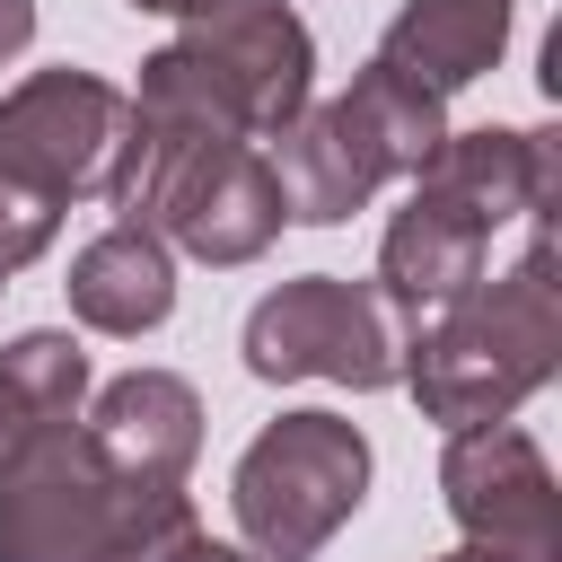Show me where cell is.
<instances>
[{
	"label": "cell",
	"instance_id": "10",
	"mask_svg": "<svg viewBox=\"0 0 562 562\" xmlns=\"http://www.w3.org/2000/svg\"><path fill=\"white\" fill-rule=\"evenodd\" d=\"M263 158H272V184H281V220H299V228H342V220L369 211V193L386 184L360 114H351L342 97L299 105V114L272 132Z\"/></svg>",
	"mask_w": 562,
	"mask_h": 562
},
{
	"label": "cell",
	"instance_id": "18",
	"mask_svg": "<svg viewBox=\"0 0 562 562\" xmlns=\"http://www.w3.org/2000/svg\"><path fill=\"white\" fill-rule=\"evenodd\" d=\"M53 237H61V202H53V193H35V184H18V176L0 167V272L35 263Z\"/></svg>",
	"mask_w": 562,
	"mask_h": 562
},
{
	"label": "cell",
	"instance_id": "5",
	"mask_svg": "<svg viewBox=\"0 0 562 562\" xmlns=\"http://www.w3.org/2000/svg\"><path fill=\"white\" fill-rule=\"evenodd\" d=\"M132 158V97L97 70H26L0 97V167L35 193L70 202H114Z\"/></svg>",
	"mask_w": 562,
	"mask_h": 562
},
{
	"label": "cell",
	"instance_id": "4",
	"mask_svg": "<svg viewBox=\"0 0 562 562\" xmlns=\"http://www.w3.org/2000/svg\"><path fill=\"white\" fill-rule=\"evenodd\" d=\"M404 316L378 299V281H342V272H299L281 290L255 299L246 316V369L263 386L290 378H334L351 395H378L404 378Z\"/></svg>",
	"mask_w": 562,
	"mask_h": 562
},
{
	"label": "cell",
	"instance_id": "6",
	"mask_svg": "<svg viewBox=\"0 0 562 562\" xmlns=\"http://www.w3.org/2000/svg\"><path fill=\"white\" fill-rule=\"evenodd\" d=\"M132 483L88 448L79 422L44 430L18 465H0V562H105Z\"/></svg>",
	"mask_w": 562,
	"mask_h": 562
},
{
	"label": "cell",
	"instance_id": "21",
	"mask_svg": "<svg viewBox=\"0 0 562 562\" xmlns=\"http://www.w3.org/2000/svg\"><path fill=\"white\" fill-rule=\"evenodd\" d=\"M430 562H518V553H492V544H457V553H430Z\"/></svg>",
	"mask_w": 562,
	"mask_h": 562
},
{
	"label": "cell",
	"instance_id": "11",
	"mask_svg": "<svg viewBox=\"0 0 562 562\" xmlns=\"http://www.w3.org/2000/svg\"><path fill=\"white\" fill-rule=\"evenodd\" d=\"M79 430L123 483H184L202 457V395L176 369H123L114 386H97Z\"/></svg>",
	"mask_w": 562,
	"mask_h": 562
},
{
	"label": "cell",
	"instance_id": "15",
	"mask_svg": "<svg viewBox=\"0 0 562 562\" xmlns=\"http://www.w3.org/2000/svg\"><path fill=\"white\" fill-rule=\"evenodd\" d=\"M79 404H88V351L61 325L0 342V465H18L44 430L79 422Z\"/></svg>",
	"mask_w": 562,
	"mask_h": 562
},
{
	"label": "cell",
	"instance_id": "3",
	"mask_svg": "<svg viewBox=\"0 0 562 562\" xmlns=\"http://www.w3.org/2000/svg\"><path fill=\"white\" fill-rule=\"evenodd\" d=\"M360 501H369V439L325 404L263 422L228 474V509L255 562H316Z\"/></svg>",
	"mask_w": 562,
	"mask_h": 562
},
{
	"label": "cell",
	"instance_id": "2",
	"mask_svg": "<svg viewBox=\"0 0 562 562\" xmlns=\"http://www.w3.org/2000/svg\"><path fill=\"white\" fill-rule=\"evenodd\" d=\"M114 211H123V228H149L167 255H193V263H255L281 237L272 158L255 140L167 132V123H132Z\"/></svg>",
	"mask_w": 562,
	"mask_h": 562
},
{
	"label": "cell",
	"instance_id": "1",
	"mask_svg": "<svg viewBox=\"0 0 562 562\" xmlns=\"http://www.w3.org/2000/svg\"><path fill=\"white\" fill-rule=\"evenodd\" d=\"M553 369H562V290H553V228L536 220V237L509 272L474 281L457 307H439L404 334L395 386H413L422 422L474 430V422H509Z\"/></svg>",
	"mask_w": 562,
	"mask_h": 562
},
{
	"label": "cell",
	"instance_id": "9",
	"mask_svg": "<svg viewBox=\"0 0 562 562\" xmlns=\"http://www.w3.org/2000/svg\"><path fill=\"white\" fill-rule=\"evenodd\" d=\"M413 184L439 193L448 211H465L483 237L509 228V220H544L553 193H562V132H544V123L536 132H509V123L448 132Z\"/></svg>",
	"mask_w": 562,
	"mask_h": 562
},
{
	"label": "cell",
	"instance_id": "16",
	"mask_svg": "<svg viewBox=\"0 0 562 562\" xmlns=\"http://www.w3.org/2000/svg\"><path fill=\"white\" fill-rule=\"evenodd\" d=\"M342 105L360 114V132H369V149H378V167L386 176H422L430 167V149L448 140V97L439 88H422V79H404L395 61H360V79L342 88Z\"/></svg>",
	"mask_w": 562,
	"mask_h": 562
},
{
	"label": "cell",
	"instance_id": "13",
	"mask_svg": "<svg viewBox=\"0 0 562 562\" xmlns=\"http://www.w3.org/2000/svg\"><path fill=\"white\" fill-rule=\"evenodd\" d=\"M70 316L88 334H158L176 316V255L149 237V228H97L79 255H70Z\"/></svg>",
	"mask_w": 562,
	"mask_h": 562
},
{
	"label": "cell",
	"instance_id": "22",
	"mask_svg": "<svg viewBox=\"0 0 562 562\" xmlns=\"http://www.w3.org/2000/svg\"><path fill=\"white\" fill-rule=\"evenodd\" d=\"M193 562H255V553H246V544H202Z\"/></svg>",
	"mask_w": 562,
	"mask_h": 562
},
{
	"label": "cell",
	"instance_id": "14",
	"mask_svg": "<svg viewBox=\"0 0 562 562\" xmlns=\"http://www.w3.org/2000/svg\"><path fill=\"white\" fill-rule=\"evenodd\" d=\"M509 9L518 0H404L378 35V61H395L422 88H474L509 53Z\"/></svg>",
	"mask_w": 562,
	"mask_h": 562
},
{
	"label": "cell",
	"instance_id": "23",
	"mask_svg": "<svg viewBox=\"0 0 562 562\" xmlns=\"http://www.w3.org/2000/svg\"><path fill=\"white\" fill-rule=\"evenodd\" d=\"M0 290H9V272H0Z\"/></svg>",
	"mask_w": 562,
	"mask_h": 562
},
{
	"label": "cell",
	"instance_id": "20",
	"mask_svg": "<svg viewBox=\"0 0 562 562\" xmlns=\"http://www.w3.org/2000/svg\"><path fill=\"white\" fill-rule=\"evenodd\" d=\"M132 9H149V18H193V9H211V0H132Z\"/></svg>",
	"mask_w": 562,
	"mask_h": 562
},
{
	"label": "cell",
	"instance_id": "19",
	"mask_svg": "<svg viewBox=\"0 0 562 562\" xmlns=\"http://www.w3.org/2000/svg\"><path fill=\"white\" fill-rule=\"evenodd\" d=\"M35 44V0H0V61H18Z\"/></svg>",
	"mask_w": 562,
	"mask_h": 562
},
{
	"label": "cell",
	"instance_id": "8",
	"mask_svg": "<svg viewBox=\"0 0 562 562\" xmlns=\"http://www.w3.org/2000/svg\"><path fill=\"white\" fill-rule=\"evenodd\" d=\"M184 44L237 88L255 140H272L299 105H316V35L290 0H211L184 18Z\"/></svg>",
	"mask_w": 562,
	"mask_h": 562
},
{
	"label": "cell",
	"instance_id": "7",
	"mask_svg": "<svg viewBox=\"0 0 562 562\" xmlns=\"http://www.w3.org/2000/svg\"><path fill=\"white\" fill-rule=\"evenodd\" d=\"M439 501H448V518H457L465 544H492V553H518V562H553L562 553V492H553L544 448L518 422L448 430V448H439Z\"/></svg>",
	"mask_w": 562,
	"mask_h": 562
},
{
	"label": "cell",
	"instance_id": "12",
	"mask_svg": "<svg viewBox=\"0 0 562 562\" xmlns=\"http://www.w3.org/2000/svg\"><path fill=\"white\" fill-rule=\"evenodd\" d=\"M483 263H492V237H483L465 211H448L439 193L413 184V202H404V211L386 220V237H378V299H386L404 325H422V316L457 307V299L483 281Z\"/></svg>",
	"mask_w": 562,
	"mask_h": 562
},
{
	"label": "cell",
	"instance_id": "17",
	"mask_svg": "<svg viewBox=\"0 0 562 562\" xmlns=\"http://www.w3.org/2000/svg\"><path fill=\"white\" fill-rule=\"evenodd\" d=\"M211 536L184 501V483H132L123 501V527H114V553L105 562H193Z\"/></svg>",
	"mask_w": 562,
	"mask_h": 562
}]
</instances>
